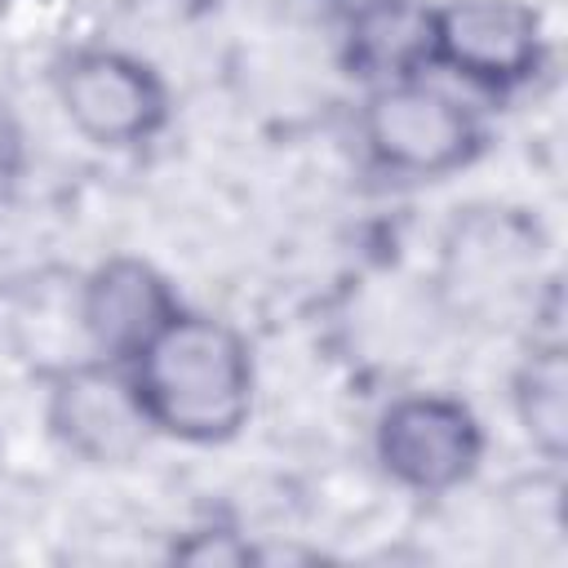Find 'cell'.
Wrapping results in <instances>:
<instances>
[{
  "label": "cell",
  "mask_w": 568,
  "mask_h": 568,
  "mask_svg": "<svg viewBox=\"0 0 568 568\" xmlns=\"http://www.w3.org/2000/svg\"><path fill=\"white\" fill-rule=\"evenodd\" d=\"M359 129H364L373 160L382 169L408 173V178L453 173V169L470 164V155L479 151V129H475L470 111L457 98H448L444 89L426 84L422 75L377 84L364 102Z\"/></svg>",
  "instance_id": "7a4b0ae2"
},
{
  "label": "cell",
  "mask_w": 568,
  "mask_h": 568,
  "mask_svg": "<svg viewBox=\"0 0 568 568\" xmlns=\"http://www.w3.org/2000/svg\"><path fill=\"white\" fill-rule=\"evenodd\" d=\"M49 426L53 435L93 466H124L151 435V422L138 404L124 364L98 359L75 364L53 382L49 395Z\"/></svg>",
  "instance_id": "8992f818"
},
{
  "label": "cell",
  "mask_w": 568,
  "mask_h": 568,
  "mask_svg": "<svg viewBox=\"0 0 568 568\" xmlns=\"http://www.w3.org/2000/svg\"><path fill=\"white\" fill-rule=\"evenodd\" d=\"M484 457V430L462 399L404 395L377 422L382 470L413 493H448L475 475Z\"/></svg>",
  "instance_id": "277c9868"
},
{
  "label": "cell",
  "mask_w": 568,
  "mask_h": 568,
  "mask_svg": "<svg viewBox=\"0 0 568 568\" xmlns=\"http://www.w3.org/2000/svg\"><path fill=\"white\" fill-rule=\"evenodd\" d=\"M58 102L67 120L98 146H138L169 115L160 75L120 49L71 53L58 67Z\"/></svg>",
  "instance_id": "3957f363"
},
{
  "label": "cell",
  "mask_w": 568,
  "mask_h": 568,
  "mask_svg": "<svg viewBox=\"0 0 568 568\" xmlns=\"http://www.w3.org/2000/svg\"><path fill=\"white\" fill-rule=\"evenodd\" d=\"M351 75L377 84L417 80L435 67V9L426 0H359L346 22Z\"/></svg>",
  "instance_id": "ba28073f"
},
{
  "label": "cell",
  "mask_w": 568,
  "mask_h": 568,
  "mask_svg": "<svg viewBox=\"0 0 568 568\" xmlns=\"http://www.w3.org/2000/svg\"><path fill=\"white\" fill-rule=\"evenodd\" d=\"M515 413L524 435L559 462L568 448V364L559 346H537L515 373Z\"/></svg>",
  "instance_id": "9c48e42d"
},
{
  "label": "cell",
  "mask_w": 568,
  "mask_h": 568,
  "mask_svg": "<svg viewBox=\"0 0 568 568\" xmlns=\"http://www.w3.org/2000/svg\"><path fill=\"white\" fill-rule=\"evenodd\" d=\"M13 164H18V133H13L9 120L0 115V182L13 173Z\"/></svg>",
  "instance_id": "8fae6325"
},
{
  "label": "cell",
  "mask_w": 568,
  "mask_h": 568,
  "mask_svg": "<svg viewBox=\"0 0 568 568\" xmlns=\"http://www.w3.org/2000/svg\"><path fill=\"white\" fill-rule=\"evenodd\" d=\"M124 368L151 430L173 439L222 444L253 413V355L213 315L178 311Z\"/></svg>",
  "instance_id": "6da1fadb"
},
{
  "label": "cell",
  "mask_w": 568,
  "mask_h": 568,
  "mask_svg": "<svg viewBox=\"0 0 568 568\" xmlns=\"http://www.w3.org/2000/svg\"><path fill=\"white\" fill-rule=\"evenodd\" d=\"M435 62L484 89H515L541 62V22L524 0H448L435 9Z\"/></svg>",
  "instance_id": "5b68a950"
},
{
  "label": "cell",
  "mask_w": 568,
  "mask_h": 568,
  "mask_svg": "<svg viewBox=\"0 0 568 568\" xmlns=\"http://www.w3.org/2000/svg\"><path fill=\"white\" fill-rule=\"evenodd\" d=\"M178 311L169 280L142 257H111L80 288V328L111 364H133Z\"/></svg>",
  "instance_id": "52a82bcc"
},
{
  "label": "cell",
  "mask_w": 568,
  "mask_h": 568,
  "mask_svg": "<svg viewBox=\"0 0 568 568\" xmlns=\"http://www.w3.org/2000/svg\"><path fill=\"white\" fill-rule=\"evenodd\" d=\"M173 559H182V564L240 568V564H253V559H257V550H253L248 541H240L235 532H226V528H200V532H191L186 541H178V546H173Z\"/></svg>",
  "instance_id": "30bf717a"
}]
</instances>
